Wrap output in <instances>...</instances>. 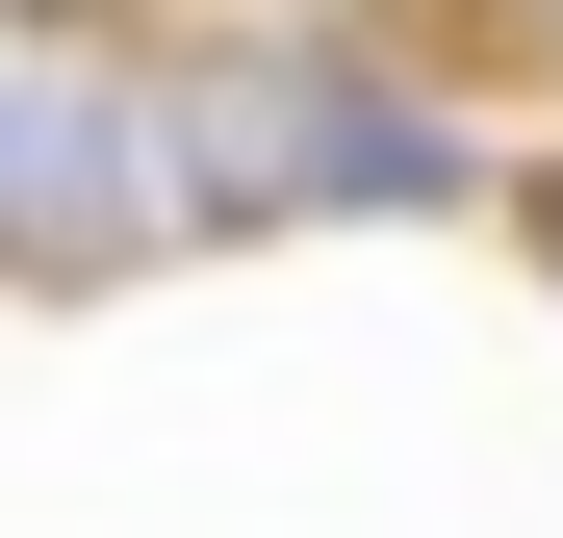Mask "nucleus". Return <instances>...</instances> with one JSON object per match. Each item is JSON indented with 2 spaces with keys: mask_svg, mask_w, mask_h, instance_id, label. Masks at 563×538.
<instances>
[{
  "mask_svg": "<svg viewBox=\"0 0 563 538\" xmlns=\"http://www.w3.org/2000/svg\"><path fill=\"white\" fill-rule=\"evenodd\" d=\"M154 129H179V231H256V206H461V129H410L385 77H333V52H206V77H154Z\"/></svg>",
  "mask_w": 563,
  "mask_h": 538,
  "instance_id": "obj_1",
  "label": "nucleus"
},
{
  "mask_svg": "<svg viewBox=\"0 0 563 538\" xmlns=\"http://www.w3.org/2000/svg\"><path fill=\"white\" fill-rule=\"evenodd\" d=\"M179 231V129L103 26H0V256L26 283H103V256Z\"/></svg>",
  "mask_w": 563,
  "mask_h": 538,
  "instance_id": "obj_2",
  "label": "nucleus"
},
{
  "mask_svg": "<svg viewBox=\"0 0 563 538\" xmlns=\"http://www.w3.org/2000/svg\"><path fill=\"white\" fill-rule=\"evenodd\" d=\"M538 231H563V206H538Z\"/></svg>",
  "mask_w": 563,
  "mask_h": 538,
  "instance_id": "obj_3",
  "label": "nucleus"
}]
</instances>
